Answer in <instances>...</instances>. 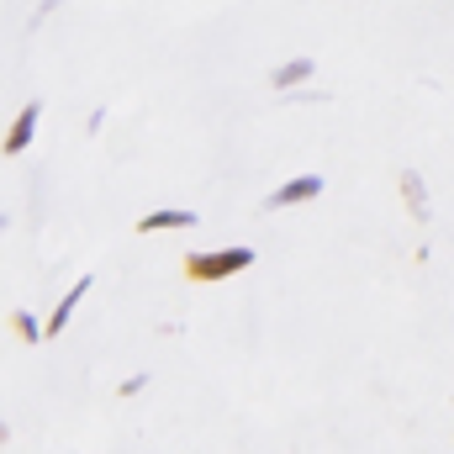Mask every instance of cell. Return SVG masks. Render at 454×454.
I'll use <instances>...</instances> for the list:
<instances>
[{
  "label": "cell",
  "mask_w": 454,
  "mask_h": 454,
  "mask_svg": "<svg viewBox=\"0 0 454 454\" xmlns=\"http://www.w3.org/2000/svg\"><path fill=\"white\" fill-rule=\"evenodd\" d=\"M254 264V248H212V254H191L185 259V280H196V286H217L227 275H238V270H248Z\"/></svg>",
  "instance_id": "1"
},
{
  "label": "cell",
  "mask_w": 454,
  "mask_h": 454,
  "mask_svg": "<svg viewBox=\"0 0 454 454\" xmlns=\"http://www.w3.org/2000/svg\"><path fill=\"white\" fill-rule=\"evenodd\" d=\"M312 196H323V175H296V180H286V185L270 196V212L301 207V201H312Z\"/></svg>",
  "instance_id": "2"
},
{
  "label": "cell",
  "mask_w": 454,
  "mask_h": 454,
  "mask_svg": "<svg viewBox=\"0 0 454 454\" xmlns=\"http://www.w3.org/2000/svg\"><path fill=\"white\" fill-rule=\"evenodd\" d=\"M37 116H43V101H27V106H21V116H16V121H11V132H5V153H21V148L32 143Z\"/></svg>",
  "instance_id": "3"
},
{
  "label": "cell",
  "mask_w": 454,
  "mask_h": 454,
  "mask_svg": "<svg viewBox=\"0 0 454 454\" xmlns=\"http://www.w3.org/2000/svg\"><path fill=\"white\" fill-rule=\"evenodd\" d=\"M180 227H196V212H185V207H164V212L137 217V232H180Z\"/></svg>",
  "instance_id": "4"
},
{
  "label": "cell",
  "mask_w": 454,
  "mask_h": 454,
  "mask_svg": "<svg viewBox=\"0 0 454 454\" xmlns=\"http://www.w3.org/2000/svg\"><path fill=\"white\" fill-rule=\"evenodd\" d=\"M85 291H90V275H80V280H74V286H69V296H64V301H59V307H53V317H48V323H43V328H48V339H53V333H64V323H69V317H74V301H80V296H85Z\"/></svg>",
  "instance_id": "5"
},
{
  "label": "cell",
  "mask_w": 454,
  "mask_h": 454,
  "mask_svg": "<svg viewBox=\"0 0 454 454\" xmlns=\"http://www.w3.org/2000/svg\"><path fill=\"white\" fill-rule=\"evenodd\" d=\"M312 80V59H291L275 69V90H291V85H307Z\"/></svg>",
  "instance_id": "6"
},
{
  "label": "cell",
  "mask_w": 454,
  "mask_h": 454,
  "mask_svg": "<svg viewBox=\"0 0 454 454\" xmlns=\"http://www.w3.org/2000/svg\"><path fill=\"white\" fill-rule=\"evenodd\" d=\"M402 196H407V207H412V217H418V223H428V191H423V180H418L412 169L402 175Z\"/></svg>",
  "instance_id": "7"
},
{
  "label": "cell",
  "mask_w": 454,
  "mask_h": 454,
  "mask_svg": "<svg viewBox=\"0 0 454 454\" xmlns=\"http://www.w3.org/2000/svg\"><path fill=\"white\" fill-rule=\"evenodd\" d=\"M11 323H16V333H21V343H43V339H48V328H43V323H37L32 312H16Z\"/></svg>",
  "instance_id": "8"
}]
</instances>
